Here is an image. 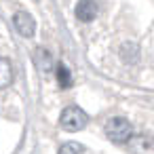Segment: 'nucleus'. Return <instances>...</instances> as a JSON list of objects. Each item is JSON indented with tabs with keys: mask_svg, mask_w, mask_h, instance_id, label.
I'll return each mask as SVG.
<instances>
[{
	"mask_svg": "<svg viewBox=\"0 0 154 154\" xmlns=\"http://www.w3.org/2000/svg\"><path fill=\"white\" fill-rule=\"evenodd\" d=\"M103 133L112 143H129V139L133 137V127H131V122L127 118L114 116V118H110L106 122Z\"/></svg>",
	"mask_w": 154,
	"mask_h": 154,
	"instance_id": "1",
	"label": "nucleus"
},
{
	"mask_svg": "<svg viewBox=\"0 0 154 154\" xmlns=\"http://www.w3.org/2000/svg\"><path fill=\"white\" fill-rule=\"evenodd\" d=\"M87 120H89V116H87L85 110H80L78 106H68V108H63V112H61V116H59L61 129H66V131H70V133H76V131L85 129Z\"/></svg>",
	"mask_w": 154,
	"mask_h": 154,
	"instance_id": "2",
	"label": "nucleus"
},
{
	"mask_svg": "<svg viewBox=\"0 0 154 154\" xmlns=\"http://www.w3.org/2000/svg\"><path fill=\"white\" fill-rule=\"evenodd\" d=\"M13 23H15V28H17V32H19L21 36H26V38L34 36L36 23H34V19H32V17H30L26 11H19V13H15V15H13Z\"/></svg>",
	"mask_w": 154,
	"mask_h": 154,
	"instance_id": "3",
	"label": "nucleus"
},
{
	"mask_svg": "<svg viewBox=\"0 0 154 154\" xmlns=\"http://www.w3.org/2000/svg\"><path fill=\"white\" fill-rule=\"evenodd\" d=\"M97 11H99V7H97L95 0H78V5L74 9L76 17L80 21H93L97 17Z\"/></svg>",
	"mask_w": 154,
	"mask_h": 154,
	"instance_id": "4",
	"label": "nucleus"
},
{
	"mask_svg": "<svg viewBox=\"0 0 154 154\" xmlns=\"http://www.w3.org/2000/svg\"><path fill=\"white\" fill-rule=\"evenodd\" d=\"M154 146V139L148 137V135H133L129 139V150L133 154H148Z\"/></svg>",
	"mask_w": 154,
	"mask_h": 154,
	"instance_id": "5",
	"label": "nucleus"
},
{
	"mask_svg": "<svg viewBox=\"0 0 154 154\" xmlns=\"http://www.w3.org/2000/svg\"><path fill=\"white\" fill-rule=\"evenodd\" d=\"M13 82V68H11V61L0 57V89H5Z\"/></svg>",
	"mask_w": 154,
	"mask_h": 154,
	"instance_id": "6",
	"label": "nucleus"
},
{
	"mask_svg": "<svg viewBox=\"0 0 154 154\" xmlns=\"http://www.w3.org/2000/svg\"><path fill=\"white\" fill-rule=\"evenodd\" d=\"M34 61H36V66H38L40 70H49L51 63H53V57H51V53H49L45 47H38V49L34 51Z\"/></svg>",
	"mask_w": 154,
	"mask_h": 154,
	"instance_id": "7",
	"label": "nucleus"
},
{
	"mask_svg": "<svg viewBox=\"0 0 154 154\" xmlns=\"http://www.w3.org/2000/svg\"><path fill=\"white\" fill-rule=\"evenodd\" d=\"M57 154H85V148L78 141H68L57 150Z\"/></svg>",
	"mask_w": 154,
	"mask_h": 154,
	"instance_id": "8",
	"label": "nucleus"
},
{
	"mask_svg": "<svg viewBox=\"0 0 154 154\" xmlns=\"http://www.w3.org/2000/svg\"><path fill=\"white\" fill-rule=\"evenodd\" d=\"M120 55H122L125 61L131 63V66H133V63L137 61V57H139V55H137V47H133V45H125V47L120 49Z\"/></svg>",
	"mask_w": 154,
	"mask_h": 154,
	"instance_id": "9",
	"label": "nucleus"
},
{
	"mask_svg": "<svg viewBox=\"0 0 154 154\" xmlns=\"http://www.w3.org/2000/svg\"><path fill=\"white\" fill-rule=\"evenodd\" d=\"M70 72H68V68L61 63V66H57V82H59V87H70Z\"/></svg>",
	"mask_w": 154,
	"mask_h": 154,
	"instance_id": "10",
	"label": "nucleus"
}]
</instances>
